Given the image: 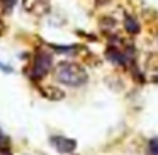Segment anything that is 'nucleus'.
Masks as SVG:
<instances>
[{
	"mask_svg": "<svg viewBox=\"0 0 158 155\" xmlns=\"http://www.w3.org/2000/svg\"><path fill=\"white\" fill-rule=\"evenodd\" d=\"M55 77L58 82L65 84V85H73V87H78L87 82L85 68L78 63H70V62L60 63L55 70Z\"/></svg>",
	"mask_w": 158,
	"mask_h": 155,
	"instance_id": "1",
	"label": "nucleus"
},
{
	"mask_svg": "<svg viewBox=\"0 0 158 155\" xmlns=\"http://www.w3.org/2000/svg\"><path fill=\"white\" fill-rule=\"evenodd\" d=\"M51 63H53V58L49 53L46 51H36L34 55V63H32V72H31V77L36 80L43 79V77L46 75V73L49 72V68H51Z\"/></svg>",
	"mask_w": 158,
	"mask_h": 155,
	"instance_id": "2",
	"label": "nucleus"
},
{
	"mask_svg": "<svg viewBox=\"0 0 158 155\" xmlns=\"http://www.w3.org/2000/svg\"><path fill=\"white\" fill-rule=\"evenodd\" d=\"M51 145L60 152V153H73V150L77 148V141L72 138L65 136H51Z\"/></svg>",
	"mask_w": 158,
	"mask_h": 155,
	"instance_id": "3",
	"label": "nucleus"
},
{
	"mask_svg": "<svg viewBox=\"0 0 158 155\" xmlns=\"http://www.w3.org/2000/svg\"><path fill=\"white\" fill-rule=\"evenodd\" d=\"M26 11L32 12L34 15H44L49 12V2L48 0H24Z\"/></svg>",
	"mask_w": 158,
	"mask_h": 155,
	"instance_id": "4",
	"label": "nucleus"
},
{
	"mask_svg": "<svg viewBox=\"0 0 158 155\" xmlns=\"http://www.w3.org/2000/svg\"><path fill=\"white\" fill-rule=\"evenodd\" d=\"M41 94L49 101H60L65 97V92L58 87H53V85H46V87H41Z\"/></svg>",
	"mask_w": 158,
	"mask_h": 155,
	"instance_id": "5",
	"label": "nucleus"
},
{
	"mask_svg": "<svg viewBox=\"0 0 158 155\" xmlns=\"http://www.w3.org/2000/svg\"><path fill=\"white\" fill-rule=\"evenodd\" d=\"M124 28H126V31L129 32V34H138V32H139V24H138V21L134 17H131V15H126V19H124Z\"/></svg>",
	"mask_w": 158,
	"mask_h": 155,
	"instance_id": "6",
	"label": "nucleus"
},
{
	"mask_svg": "<svg viewBox=\"0 0 158 155\" xmlns=\"http://www.w3.org/2000/svg\"><path fill=\"white\" fill-rule=\"evenodd\" d=\"M148 148H150V155H158V138H151Z\"/></svg>",
	"mask_w": 158,
	"mask_h": 155,
	"instance_id": "7",
	"label": "nucleus"
},
{
	"mask_svg": "<svg viewBox=\"0 0 158 155\" xmlns=\"http://www.w3.org/2000/svg\"><path fill=\"white\" fill-rule=\"evenodd\" d=\"M9 147V140H7V136H5L2 131H0V150H5V148Z\"/></svg>",
	"mask_w": 158,
	"mask_h": 155,
	"instance_id": "8",
	"label": "nucleus"
},
{
	"mask_svg": "<svg viewBox=\"0 0 158 155\" xmlns=\"http://www.w3.org/2000/svg\"><path fill=\"white\" fill-rule=\"evenodd\" d=\"M0 2H2L5 7H12V5H15V2H17V0H0Z\"/></svg>",
	"mask_w": 158,
	"mask_h": 155,
	"instance_id": "9",
	"label": "nucleus"
},
{
	"mask_svg": "<svg viewBox=\"0 0 158 155\" xmlns=\"http://www.w3.org/2000/svg\"><path fill=\"white\" fill-rule=\"evenodd\" d=\"M4 31H5V24H4V21H0V36L4 34Z\"/></svg>",
	"mask_w": 158,
	"mask_h": 155,
	"instance_id": "10",
	"label": "nucleus"
}]
</instances>
